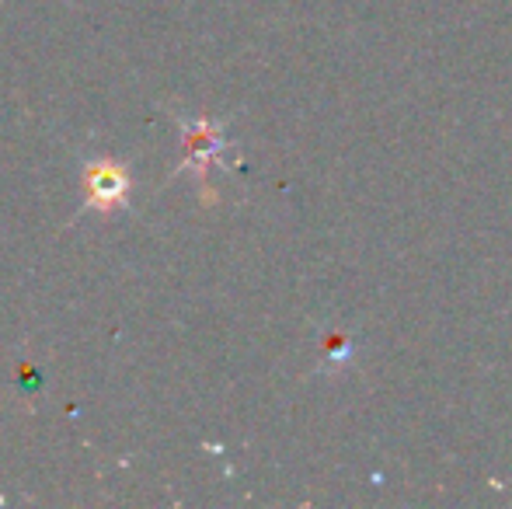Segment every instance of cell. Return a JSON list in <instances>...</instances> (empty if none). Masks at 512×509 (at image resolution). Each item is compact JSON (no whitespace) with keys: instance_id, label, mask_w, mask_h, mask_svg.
I'll return each mask as SVG.
<instances>
[{"instance_id":"1","label":"cell","mask_w":512,"mask_h":509,"mask_svg":"<svg viewBox=\"0 0 512 509\" xmlns=\"http://www.w3.org/2000/svg\"><path fill=\"white\" fill-rule=\"evenodd\" d=\"M129 192V175L119 168V164L98 161L88 168V206L95 210H112L126 199Z\"/></svg>"},{"instance_id":"2","label":"cell","mask_w":512,"mask_h":509,"mask_svg":"<svg viewBox=\"0 0 512 509\" xmlns=\"http://www.w3.org/2000/svg\"><path fill=\"white\" fill-rule=\"evenodd\" d=\"M220 147H223V136L216 126H209V123L185 126V154H189V164L206 168V164L220 154Z\"/></svg>"}]
</instances>
